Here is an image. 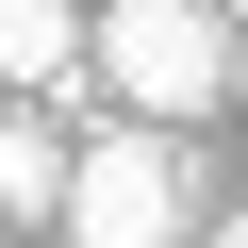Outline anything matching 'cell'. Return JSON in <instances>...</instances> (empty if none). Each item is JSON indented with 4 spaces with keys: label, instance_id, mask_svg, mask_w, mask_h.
<instances>
[{
    "label": "cell",
    "instance_id": "obj_6",
    "mask_svg": "<svg viewBox=\"0 0 248 248\" xmlns=\"http://www.w3.org/2000/svg\"><path fill=\"white\" fill-rule=\"evenodd\" d=\"M215 17H248V0H215Z\"/></svg>",
    "mask_w": 248,
    "mask_h": 248
},
{
    "label": "cell",
    "instance_id": "obj_1",
    "mask_svg": "<svg viewBox=\"0 0 248 248\" xmlns=\"http://www.w3.org/2000/svg\"><path fill=\"white\" fill-rule=\"evenodd\" d=\"M83 83L116 99V133H199V116L232 99V17L215 0H99L83 17Z\"/></svg>",
    "mask_w": 248,
    "mask_h": 248
},
{
    "label": "cell",
    "instance_id": "obj_4",
    "mask_svg": "<svg viewBox=\"0 0 248 248\" xmlns=\"http://www.w3.org/2000/svg\"><path fill=\"white\" fill-rule=\"evenodd\" d=\"M50 199H66V133L0 99V232H50Z\"/></svg>",
    "mask_w": 248,
    "mask_h": 248
},
{
    "label": "cell",
    "instance_id": "obj_5",
    "mask_svg": "<svg viewBox=\"0 0 248 248\" xmlns=\"http://www.w3.org/2000/svg\"><path fill=\"white\" fill-rule=\"evenodd\" d=\"M199 248H248V215H199Z\"/></svg>",
    "mask_w": 248,
    "mask_h": 248
},
{
    "label": "cell",
    "instance_id": "obj_3",
    "mask_svg": "<svg viewBox=\"0 0 248 248\" xmlns=\"http://www.w3.org/2000/svg\"><path fill=\"white\" fill-rule=\"evenodd\" d=\"M83 83V0H0V99H66Z\"/></svg>",
    "mask_w": 248,
    "mask_h": 248
},
{
    "label": "cell",
    "instance_id": "obj_2",
    "mask_svg": "<svg viewBox=\"0 0 248 248\" xmlns=\"http://www.w3.org/2000/svg\"><path fill=\"white\" fill-rule=\"evenodd\" d=\"M50 232L66 248H199V149H166V133H99L66 149V199H50Z\"/></svg>",
    "mask_w": 248,
    "mask_h": 248
}]
</instances>
